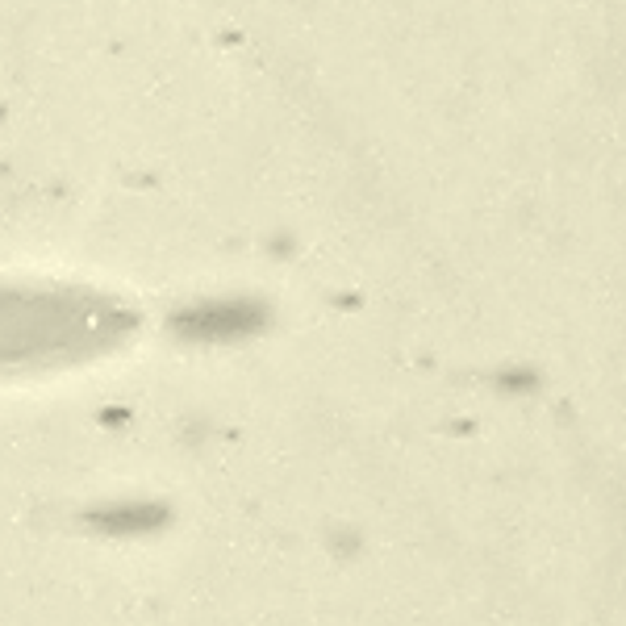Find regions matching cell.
<instances>
[{
  "mask_svg": "<svg viewBox=\"0 0 626 626\" xmlns=\"http://www.w3.org/2000/svg\"><path fill=\"white\" fill-rule=\"evenodd\" d=\"M155 522H164V514L151 506L139 509H109V514H97L93 527L109 530V534H139V530H151Z\"/></svg>",
  "mask_w": 626,
  "mask_h": 626,
  "instance_id": "6da1fadb",
  "label": "cell"
}]
</instances>
